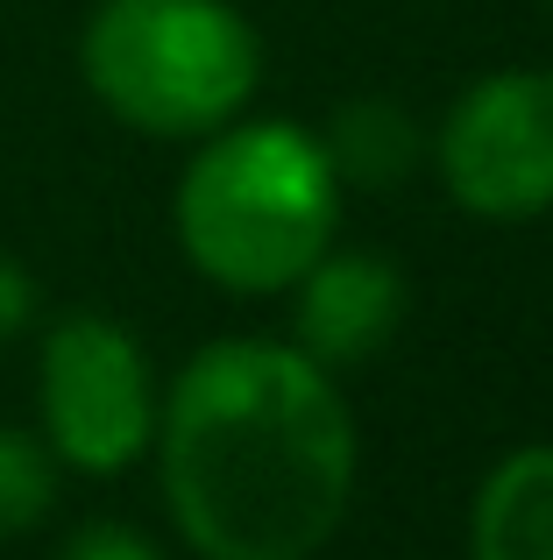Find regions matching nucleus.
I'll use <instances>...</instances> for the list:
<instances>
[{"label":"nucleus","instance_id":"nucleus-1","mask_svg":"<svg viewBox=\"0 0 553 560\" xmlns=\"http://www.w3.org/2000/svg\"><path fill=\"white\" fill-rule=\"evenodd\" d=\"M150 447L199 560H313L355 497V411L284 341L199 348L156 397Z\"/></svg>","mask_w":553,"mask_h":560},{"label":"nucleus","instance_id":"nucleus-2","mask_svg":"<svg viewBox=\"0 0 553 560\" xmlns=\"http://www.w3.org/2000/svg\"><path fill=\"white\" fill-rule=\"evenodd\" d=\"M333 220H341V178L327 164V142L305 136L298 121L213 128L170 199L185 262L235 299L291 291L319 248H333Z\"/></svg>","mask_w":553,"mask_h":560},{"label":"nucleus","instance_id":"nucleus-3","mask_svg":"<svg viewBox=\"0 0 553 560\" xmlns=\"http://www.w3.org/2000/svg\"><path fill=\"white\" fill-rule=\"evenodd\" d=\"M79 79L136 136H213L249 107L263 43L227 0H99L79 28Z\"/></svg>","mask_w":553,"mask_h":560},{"label":"nucleus","instance_id":"nucleus-4","mask_svg":"<svg viewBox=\"0 0 553 560\" xmlns=\"http://www.w3.org/2000/svg\"><path fill=\"white\" fill-rule=\"evenodd\" d=\"M36 433L57 468L121 476L156 440V370L107 313H64L36 341Z\"/></svg>","mask_w":553,"mask_h":560},{"label":"nucleus","instance_id":"nucleus-5","mask_svg":"<svg viewBox=\"0 0 553 560\" xmlns=\"http://www.w3.org/2000/svg\"><path fill=\"white\" fill-rule=\"evenodd\" d=\"M440 185L475 220L553 213V71H490L440 121Z\"/></svg>","mask_w":553,"mask_h":560},{"label":"nucleus","instance_id":"nucleus-6","mask_svg":"<svg viewBox=\"0 0 553 560\" xmlns=\"http://www.w3.org/2000/svg\"><path fill=\"white\" fill-rule=\"evenodd\" d=\"M298 348L319 370L369 362L404 319V277L390 256L369 248H319L313 270L298 277Z\"/></svg>","mask_w":553,"mask_h":560},{"label":"nucleus","instance_id":"nucleus-7","mask_svg":"<svg viewBox=\"0 0 553 560\" xmlns=\"http://www.w3.org/2000/svg\"><path fill=\"white\" fill-rule=\"evenodd\" d=\"M469 560H553V440L504 454L469 511Z\"/></svg>","mask_w":553,"mask_h":560},{"label":"nucleus","instance_id":"nucleus-8","mask_svg":"<svg viewBox=\"0 0 553 560\" xmlns=\"http://www.w3.org/2000/svg\"><path fill=\"white\" fill-rule=\"evenodd\" d=\"M319 142H327L333 178H355V185H398L419 164V128L398 100H355V107H341Z\"/></svg>","mask_w":553,"mask_h":560},{"label":"nucleus","instance_id":"nucleus-9","mask_svg":"<svg viewBox=\"0 0 553 560\" xmlns=\"http://www.w3.org/2000/svg\"><path fill=\"white\" fill-rule=\"evenodd\" d=\"M50 504H57V454L43 447V433L0 425V539L36 533Z\"/></svg>","mask_w":553,"mask_h":560},{"label":"nucleus","instance_id":"nucleus-10","mask_svg":"<svg viewBox=\"0 0 553 560\" xmlns=\"http://www.w3.org/2000/svg\"><path fill=\"white\" fill-rule=\"evenodd\" d=\"M57 560H164V553H156V539L136 533V525L93 518V525H79V533L57 547Z\"/></svg>","mask_w":553,"mask_h":560},{"label":"nucleus","instance_id":"nucleus-11","mask_svg":"<svg viewBox=\"0 0 553 560\" xmlns=\"http://www.w3.org/2000/svg\"><path fill=\"white\" fill-rule=\"evenodd\" d=\"M36 313H43V291H36V277H28V262L0 248V341H22V334L36 327Z\"/></svg>","mask_w":553,"mask_h":560}]
</instances>
